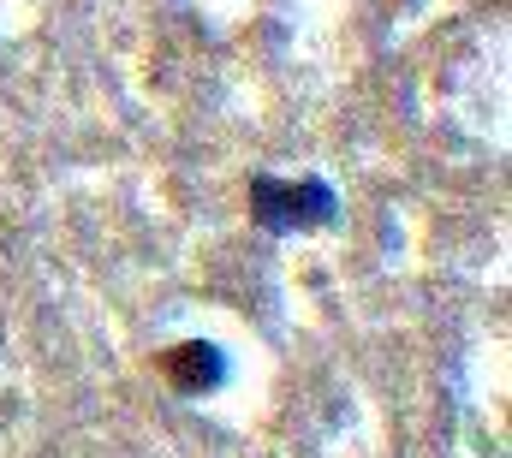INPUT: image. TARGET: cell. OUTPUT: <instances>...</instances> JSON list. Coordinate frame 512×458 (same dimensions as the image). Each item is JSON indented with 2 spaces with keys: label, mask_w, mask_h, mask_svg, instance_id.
Wrapping results in <instances>:
<instances>
[{
  "label": "cell",
  "mask_w": 512,
  "mask_h": 458,
  "mask_svg": "<svg viewBox=\"0 0 512 458\" xmlns=\"http://www.w3.org/2000/svg\"><path fill=\"white\" fill-rule=\"evenodd\" d=\"M334 191L322 179H251V215L268 232H304V227H328L334 221Z\"/></svg>",
  "instance_id": "1"
},
{
  "label": "cell",
  "mask_w": 512,
  "mask_h": 458,
  "mask_svg": "<svg viewBox=\"0 0 512 458\" xmlns=\"http://www.w3.org/2000/svg\"><path fill=\"white\" fill-rule=\"evenodd\" d=\"M161 369L173 375L179 393H209V387H221L227 357H221L215 345H203V340H185V345H173V351L161 357Z\"/></svg>",
  "instance_id": "2"
}]
</instances>
